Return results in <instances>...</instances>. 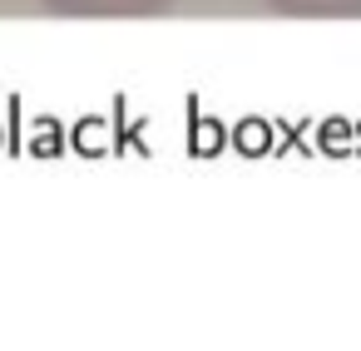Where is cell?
Here are the masks:
<instances>
[{
    "label": "cell",
    "instance_id": "obj_1",
    "mask_svg": "<svg viewBox=\"0 0 361 351\" xmlns=\"http://www.w3.org/2000/svg\"><path fill=\"white\" fill-rule=\"evenodd\" d=\"M173 6L178 0H40V11L60 20H154Z\"/></svg>",
    "mask_w": 361,
    "mask_h": 351
},
{
    "label": "cell",
    "instance_id": "obj_2",
    "mask_svg": "<svg viewBox=\"0 0 361 351\" xmlns=\"http://www.w3.org/2000/svg\"><path fill=\"white\" fill-rule=\"evenodd\" d=\"M282 20H361V0H262Z\"/></svg>",
    "mask_w": 361,
    "mask_h": 351
}]
</instances>
